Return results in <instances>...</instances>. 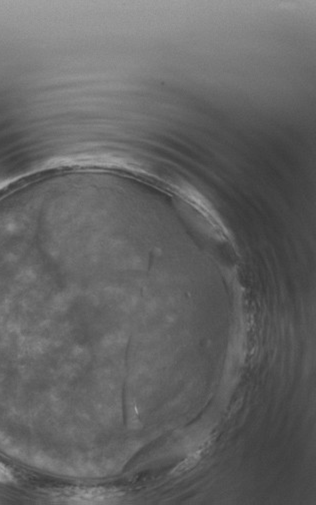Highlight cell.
<instances>
[{"mask_svg": "<svg viewBox=\"0 0 316 505\" xmlns=\"http://www.w3.org/2000/svg\"><path fill=\"white\" fill-rule=\"evenodd\" d=\"M201 456H202V450H198L196 452H194L192 455H190L189 457H187L183 462H182L176 469H175V472L177 473H183V472H186V471L192 469L193 467H195L197 465V463L199 462V460L201 459Z\"/></svg>", "mask_w": 316, "mask_h": 505, "instance_id": "obj_1", "label": "cell"}]
</instances>
